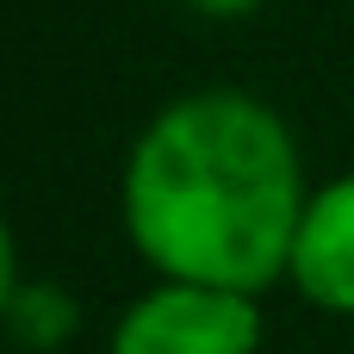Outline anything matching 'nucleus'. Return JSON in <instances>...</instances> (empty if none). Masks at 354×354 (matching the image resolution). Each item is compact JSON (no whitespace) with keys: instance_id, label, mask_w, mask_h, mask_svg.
<instances>
[{"instance_id":"obj_1","label":"nucleus","mask_w":354,"mask_h":354,"mask_svg":"<svg viewBox=\"0 0 354 354\" xmlns=\"http://www.w3.org/2000/svg\"><path fill=\"white\" fill-rule=\"evenodd\" d=\"M311 180L292 124L243 87L168 100L131 143L118 218L149 274L268 292L286 280Z\"/></svg>"},{"instance_id":"obj_2","label":"nucleus","mask_w":354,"mask_h":354,"mask_svg":"<svg viewBox=\"0 0 354 354\" xmlns=\"http://www.w3.org/2000/svg\"><path fill=\"white\" fill-rule=\"evenodd\" d=\"M261 292L156 274L106 330V354H261Z\"/></svg>"},{"instance_id":"obj_3","label":"nucleus","mask_w":354,"mask_h":354,"mask_svg":"<svg viewBox=\"0 0 354 354\" xmlns=\"http://www.w3.org/2000/svg\"><path fill=\"white\" fill-rule=\"evenodd\" d=\"M286 286L311 311L354 324V168L311 187L305 218H299V236H292Z\"/></svg>"},{"instance_id":"obj_4","label":"nucleus","mask_w":354,"mask_h":354,"mask_svg":"<svg viewBox=\"0 0 354 354\" xmlns=\"http://www.w3.org/2000/svg\"><path fill=\"white\" fill-rule=\"evenodd\" d=\"M12 305H19V236H12V224L0 212V317Z\"/></svg>"},{"instance_id":"obj_5","label":"nucleus","mask_w":354,"mask_h":354,"mask_svg":"<svg viewBox=\"0 0 354 354\" xmlns=\"http://www.w3.org/2000/svg\"><path fill=\"white\" fill-rule=\"evenodd\" d=\"M187 12H199V19H249V12H261V0H180Z\"/></svg>"}]
</instances>
